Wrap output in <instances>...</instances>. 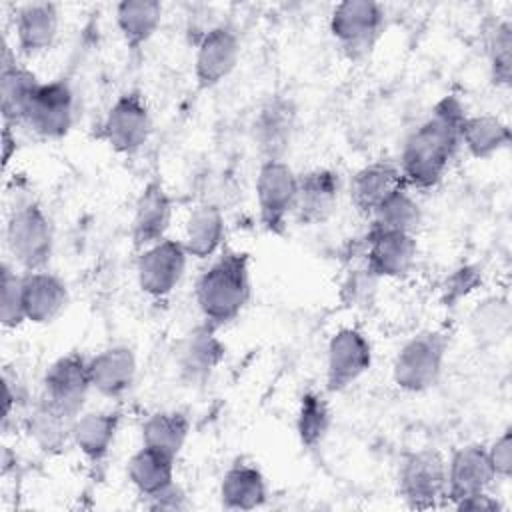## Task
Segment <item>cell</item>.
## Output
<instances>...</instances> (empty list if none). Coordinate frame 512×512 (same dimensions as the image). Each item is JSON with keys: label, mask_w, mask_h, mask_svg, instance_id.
<instances>
[{"label": "cell", "mask_w": 512, "mask_h": 512, "mask_svg": "<svg viewBox=\"0 0 512 512\" xmlns=\"http://www.w3.org/2000/svg\"><path fill=\"white\" fill-rule=\"evenodd\" d=\"M468 112L454 94L440 98L430 116L406 138L398 168L406 188L428 190L442 182L460 148L462 126Z\"/></svg>", "instance_id": "obj_1"}, {"label": "cell", "mask_w": 512, "mask_h": 512, "mask_svg": "<svg viewBox=\"0 0 512 512\" xmlns=\"http://www.w3.org/2000/svg\"><path fill=\"white\" fill-rule=\"evenodd\" d=\"M252 294L250 256L242 250H224L198 276L194 298L204 322L220 328L240 316Z\"/></svg>", "instance_id": "obj_2"}, {"label": "cell", "mask_w": 512, "mask_h": 512, "mask_svg": "<svg viewBox=\"0 0 512 512\" xmlns=\"http://www.w3.org/2000/svg\"><path fill=\"white\" fill-rule=\"evenodd\" d=\"M448 344L440 330H424L406 340L392 362L394 384L412 394L430 390L440 380Z\"/></svg>", "instance_id": "obj_3"}, {"label": "cell", "mask_w": 512, "mask_h": 512, "mask_svg": "<svg viewBox=\"0 0 512 512\" xmlns=\"http://www.w3.org/2000/svg\"><path fill=\"white\" fill-rule=\"evenodd\" d=\"M6 246L14 264L24 272L46 270L54 250V230L40 204L16 206L6 222Z\"/></svg>", "instance_id": "obj_4"}, {"label": "cell", "mask_w": 512, "mask_h": 512, "mask_svg": "<svg viewBox=\"0 0 512 512\" xmlns=\"http://www.w3.org/2000/svg\"><path fill=\"white\" fill-rule=\"evenodd\" d=\"M384 8L374 0H344L332 8L330 34L344 56L364 60L374 50L384 30Z\"/></svg>", "instance_id": "obj_5"}, {"label": "cell", "mask_w": 512, "mask_h": 512, "mask_svg": "<svg viewBox=\"0 0 512 512\" xmlns=\"http://www.w3.org/2000/svg\"><path fill=\"white\" fill-rule=\"evenodd\" d=\"M152 134V114L138 90L122 92L108 108L98 138L116 154L132 156L140 152Z\"/></svg>", "instance_id": "obj_6"}, {"label": "cell", "mask_w": 512, "mask_h": 512, "mask_svg": "<svg viewBox=\"0 0 512 512\" xmlns=\"http://www.w3.org/2000/svg\"><path fill=\"white\" fill-rule=\"evenodd\" d=\"M398 490L408 508L428 510L446 498V458L434 448H422L402 458Z\"/></svg>", "instance_id": "obj_7"}, {"label": "cell", "mask_w": 512, "mask_h": 512, "mask_svg": "<svg viewBox=\"0 0 512 512\" xmlns=\"http://www.w3.org/2000/svg\"><path fill=\"white\" fill-rule=\"evenodd\" d=\"M298 192V174L286 160L260 162L256 176L258 218L266 232L282 234L292 216Z\"/></svg>", "instance_id": "obj_8"}, {"label": "cell", "mask_w": 512, "mask_h": 512, "mask_svg": "<svg viewBox=\"0 0 512 512\" xmlns=\"http://www.w3.org/2000/svg\"><path fill=\"white\" fill-rule=\"evenodd\" d=\"M90 390L88 358L78 352H68L46 368L38 400L74 420L80 412H84Z\"/></svg>", "instance_id": "obj_9"}, {"label": "cell", "mask_w": 512, "mask_h": 512, "mask_svg": "<svg viewBox=\"0 0 512 512\" xmlns=\"http://www.w3.org/2000/svg\"><path fill=\"white\" fill-rule=\"evenodd\" d=\"M188 252L182 240L164 238L144 250H140L136 260V280L138 288L150 298H164L180 284Z\"/></svg>", "instance_id": "obj_10"}, {"label": "cell", "mask_w": 512, "mask_h": 512, "mask_svg": "<svg viewBox=\"0 0 512 512\" xmlns=\"http://www.w3.org/2000/svg\"><path fill=\"white\" fill-rule=\"evenodd\" d=\"M74 122V92L64 78L40 82L22 124L44 140L64 138Z\"/></svg>", "instance_id": "obj_11"}, {"label": "cell", "mask_w": 512, "mask_h": 512, "mask_svg": "<svg viewBox=\"0 0 512 512\" xmlns=\"http://www.w3.org/2000/svg\"><path fill=\"white\" fill-rule=\"evenodd\" d=\"M372 366V346L366 334L346 326L336 330L326 348V390L342 392Z\"/></svg>", "instance_id": "obj_12"}, {"label": "cell", "mask_w": 512, "mask_h": 512, "mask_svg": "<svg viewBox=\"0 0 512 512\" xmlns=\"http://www.w3.org/2000/svg\"><path fill=\"white\" fill-rule=\"evenodd\" d=\"M298 110L288 96H270L256 112L252 122V140L260 162L284 160L296 130Z\"/></svg>", "instance_id": "obj_13"}, {"label": "cell", "mask_w": 512, "mask_h": 512, "mask_svg": "<svg viewBox=\"0 0 512 512\" xmlns=\"http://www.w3.org/2000/svg\"><path fill=\"white\" fill-rule=\"evenodd\" d=\"M240 58V40L232 26L216 24L208 28L196 46L194 78L200 90H210L224 82Z\"/></svg>", "instance_id": "obj_14"}, {"label": "cell", "mask_w": 512, "mask_h": 512, "mask_svg": "<svg viewBox=\"0 0 512 512\" xmlns=\"http://www.w3.org/2000/svg\"><path fill=\"white\" fill-rule=\"evenodd\" d=\"M218 328L202 322L194 326L176 348V366L188 386H200L210 380L226 356V346L216 334Z\"/></svg>", "instance_id": "obj_15"}, {"label": "cell", "mask_w": 512, "mask_h": 512, "mask_svg": "<svg viewBox=\"0 0 512 512\" xmlns=\"http://www.w3.org/2000/svg\"><path fill=\"white\" fill-rule=\"evenodd\" d=\"M174 206L160 178H152L140 190L130 222V236L136 250H144L166 238Z\"/></svg>", "instance_id": "obj_16"}, {"label": "cell", "mask_w": 512, "mask_h": 512, "mask_svg": "<svg viewBox=\"0 0 512 512\" xmlns=\"http://www.w3.org/2000/svg\"><path fill=\"white\" fill-rule=\"evenodd\" d=\"M496 474L484 444H466L446 460V498L452 504L490 490Z\"/></svg>", "instance_id": "obj_17"}, {"label": "cell", "mask_w": 512, "mask_h": 512, "mask_svg": "<svg viewBox=\"0 0 512 512\" xmlns=\"http://www.w3.org/2000/svg\"><path fill=\"white\" fill-rule=\"evenodd\" d=\"M418 242L414 234L368 230L364 238V264L382 278H404L416 264Z\"/></svg>", "instance_id": "obj_18"}, {"label": "cell", "mask_w": 512, "mask_h": 512, "mask_svg": "<svg viewBox=\"0 0 512 512\" xmlns=\"http://www.w3.org/2000/svg\"><path fill=\"white\" fill-rule=\"evenodd\" d=\"M340 198V176L330 168H312L298 174V192L292 216L306 226L326 222Z\"/></svg>", "instance_id": "obj_19"}, {"label": "cell", "mask_w": 512, "mask_h": 512, "mask_svg": "<svg viewBox=\"0 0 512 512\" xmlns=\"http://www.w3.org/2000/svg\"><path fill=\"white\" fill-rule=\"evenodd\" d=\"M136 374L138 362L130 346L114 344L88 358L92 390L104 398L116 400L126 396L136 382Z\"/></svg>", "instance_id": "obj_20"}, {"label": "cell", "mask_w": 512, "mask_h": 512, "mask_svg": "<svg viewBox=\"0 0 512 512\" xmlns=\"http://www.w3.org/2000/svg\"><path fill=\"white\" fill-rule=\"evenodd\" d=\"M60 28V12L54 2H28L18 6L14 16L16 48L22 56L46 52Z\"/></svg>", "instance_id": "obj_21"}, {"label": "cell", "mask_w": 512, "mask_h": 512, "mask_svg": "<svg viewBox=\"0 0 512 512\" xmlns=\"http://www.w3.org/2000/svg\"><path fill=\"white\" fill-rule=\"evenodd\" d=\"M22 302L26 322L50 324L68 304V288L62 278L46 270L22 272Z\"/></svg>", "instance_id": "obj_22"}, {"label": "cell", "mask_w": 512, "mask_h": 512, "mask_svg": "<svg viewBox=\"0 0 512 512\" xmlns=\"http://www.w3.org/2000/svg\"><path fill=\"white\" fill-rule=\"evenodd\" d=\"M400 188H406V184L398 162L374 160L352 176L350 198L356 210L370 218L372 212Z\"/></svg>", "instance_id": "obj_23"}, {"label": "cell", "mask_w": 512, "mask_h": 512, "mask_svg": "<svg viewBox=\"0 0 512 512\" xmlns=\"http://www.w3.org/2000/svg\"><path fill=\"white\" fill-rule=\"evenodd\" d=\"M38 86H40L38 76L26 66L18 64L10 48L4 46L2 68H0V108H2L4 124H10V126L22 124Z\"/></svg>", "instance_id": "obj_24"}, {"label": "cell", "mask_w": 512, "mask_h": 512, "mask_svg": "<svg viewBox=\"0 0 512 512\" xmlns=\"http://www.w3.org/2000/svg\"><path fill=\"white\" fill-rule=\"evenodd\" d=\"M226 240V222L216 202H200L194 206L184 224L182 244L190 258L208 260L222 250Z\"/></svg>", "instance_id": "obj_25"}, {"label": "cell", "mask_w": 512, "mask_h": 512, "mask_svg": "<svg viewBox=\"0 0 512 512\" xmlns=\"http://www.w3.org/2000/svg\"><path fill=\"white\" fill-rule=\"evenodd\" d=\"M120 428V412L86 410L72 422V444L82 456L94 464L102 462L116 440Z\"/></svg>", "instance_id": "obj_26"}, {"label": "cell", "mask_w": 512, "mask_h": 512, "mask_svg": "<svg viewBox=\"0 0 512 512\" xmlns=\"http://www.w3.org/2000/svg\"><path fill=\"white\" fill-rule=\"evenodd\" d=\"M218 496L226 510H254L266 502L268 484L256 466L236 462L224 472Z\"/></svg>", "instance_id": "obj_27"}, {"label": "cell", "mask_w": 512, "mask_h": 512, "mask_svg": "<svg viewBox=\"0 0 512 512\" xmlns=\"http://www.w3.org/2000/svg\"><path fill=\"white\" fill-rule=\"evenodd\" d=\"M162 4L156 0H122L116 4V28L130 50L142 48L162 22Z\"/></svg>", "instance_id": "obj_28"}, {"label": "cell", "mask_w": 512, "mask_h": 512, "mask_svg": "<svg viewBox=\"0 0 512 512\" xmlns=\"http://www.w3.org/2000/svg\"><path fill=\"white\" fill-rule=\"evenodd\" d=\"M190 436V420L178 410H160L150 414L140 428L142 446L178 458Z\"/></svg>", "instance_id": "obj_29"}, {"label": "cell", "mask_w": 512, "mask_h": 512, "mask_svg": "<svg viewBox=\"0 0 512 512\" xmlns=\"http://www.w3.org/2000/svg\"><path fill=\"white\" fill-rule=\"evenodd\" d=\"M510 144V126L496 114H474L466 118L460 134V146L472 158L486 160L506 150Z\"/></svg>", "instance_id": "obj_30"}, {"label": "cell", "mask_w": 512, "mask_h": 512, "mask_svg": "<svg viewBox=\"0 0 512 512\" xmlns=\"http://www.w3.org/2000/svg\"><path fill=\"white\" fill-rule=\"evenodd\" d=\"M72 418L38 400L24 426L34 444L46 454H60L72 444Z\"/></svg>", "instance_id": "obj_31"}, {"label": "cell", "mask_w": 512, "mask_h": 512, "mask_svg": "<svg viewBox=\"0 0 512 512\" xmlns=\"http://www.w3.org/2000/svg\"><path fill=\"white\" fill-rule=\"evenodd\" d=\"M174 458L140 446L128 460V480L142 498H150L174 482Z\"/></svg>", "instance_id": "obj_32"}, {"label": "cell", "mask_w": 512, "mask_h": 512, "mask_svg": "<svg viewBox=\"0 0 512 512\" xmlns=\"http://www.w3.org/2000/svg\"><path fill=\"white\" fill-rule=\"evenodd\" d=\"M512 324L510 302L504 296H488L474 306L468 318L470 334L478 346H496L508 338Z\"/></svg>", "instance_id": "obj_33"}, {"label": "cell", "mask_w": 512, "mask_h": 512, "mask_svg": "<svg viewBox=\"0 0 512 512\" xmlns=\"http://www.w3.org/2000/svg\"><path fill=\"white\" fill-rule=\"evenodd\" d=\"M370 220V230L402 232L416 236V232L422 226V208L410 196L408 188H400L372 212Z\"/></svg>", "instance_id": "obj_34"}, {"label": "cell", "mask_w": 512, "mask_h": 512, "mask_svg": "<svg viewBox=\"0 0 512 512\" xmlns=\"http://www.w3.org/2000/svg\"><path fill=\"white\" fill-rule=\"evenodd\" d=\"M332 410L322 392L308 390L302 394L296 414V434L304 448H316L330 432Z\"/></svg>", "instance_id": "obj_35"}, {"label": "cell", "mask_w": 512, "mask_h": 512, "mask_svg": "<svg viewBox=\"0 0 512 512\" xmlns=\"http://www.w3.org/2000/svg\"><path fill=\"white\" fill-rule=\"evenodd\" d=\"M488 66L496 86L508 88L512 80V22L500 20L488 36Z\"/></svg>", "instance_id": "obj_36"}, {"label": "cell", "mask_w": 512, "mask_h": 512, "mask_svg": "<svg viewBox=\"0 0 512 512\" xmlns=\"http://www.w3.org/2000/svg\"><path fill=\"white\" fill-rule=\"evenodd\" d=\"M0 322L4 328H18L26 322L22 302V274L16 272L8 262L0 266Z\"/></svg>", "instance_id": "obj_37"}, {"label": "cell", "mask_w": 512, "mask_h": 512, "mask_svg": "<svg viewBox=\"0 0 512 512\" xmlns=\"http://www.w3.org/2000/svg\"><path fill=\"white\" fill-rule=\"evenodd\" d=\"M378 282L380 278L366 264L362 268H352L340 284V300L348 308L364 310L374 302Z\"/></svg>", "instance_id": "obj_38"}, {"label": "cell", "mask_w": 512, "mask_h": 512, "mask_svg": "<svg viewBox=\"0 0 512 512\" xmlns=\"http://www.w3.org/2000/svg\"><path fill=\"white\" fill-rule=\"evenodd\" d=\"M490 464L494 468L496 480H506L512 474V432L510 428H506L500 436H496V440L486 446Z\"/></svg>", "instance_id": "obj_39"}, {"label": "cell", "mask_w": 512, "mask_h": 512, "mask_svg": "<svg viewBox=\"0 0 512 512\" xmlns=\"http://www.w3.org/2000/svg\"><path fill=\"white\" fill-rule=\"evenodd\" d=\"M144 506L150 510H186L190 506L186 492L182 490V486H178L176 482H172L170 486H166L164 490L156 492L150 498H144Z\"/></svg>", "instance_id": "obj_40"}, {"label": "cell", "mask_w": 512, "mask_h": 512, "mask_svg": "<svg viewBox=\"0 0 512 512\" xmlns=\"http://www.w3.org/2000/svg\"><path fill=\"white\" fill-rule=\"evenodd\" d=\"M480 276L476 272V268L472 266H464L460 270H456L450 280H448V288H446V294L454 300H460L462 296H466L470 290H474V286L478 284Z\"/></svg>", "instance_id": "obj_41"}, {"label": "cell", "mask_w": 512, "mask_h": 512, "mask_svg": "<svg viewBox=\"0 0 512 512\" xmlns=\"http://www.w3.org/2000/svg\"><path fill=\"white\" fill-rule=\"evenodd\" d=\"M458 510H474V512H500L504 506L502 502L490 494V490L486 492H478L472 494L464 500H460L458 504H454Z\"/></svg>", "instance_id": "obj_42"}, {"label": "cell", "mask_w": 512, "mask_h": 512, "mask_svg": "<svg viewBox=\"0 0 512 512\" xmlns=\"http://www.w3.org/2000/svg\"><path fill=\"white\" fill-rule=\"evenodd\" d=\"M16 154V134H14V126L4 124L2 128V164L4 168L10 164L12 156Z\"/></svg>", "instance_id": "obj_43"}]
</instances>
